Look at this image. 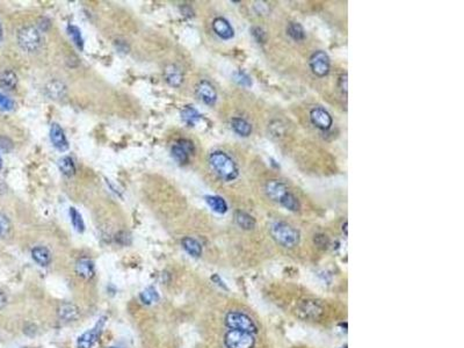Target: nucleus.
Listing matches in <instances>:
<instances>
[{"label": "nucleus", "instance_id": "36", "mask_svg": "<svg viewBox=\"0 0 464 348\" xmlns=\"http://www.w3.org/2000/svg\"><path fill=\"white\" fill-rule=\"evenodd\" d=\"M130 240H131V237L129 236V233H127V232L122 231L120 232V233L116 234V242L122 244V245H128V244H130Z\"/></svg>", "mask_w": 464, "mask_h": 348}, {"label": "nucleus", "instance_id": "7", "mask_svg": "<svg viewBox=\"0 0 464 348\" xmlns=\"http://www.w3.org/2000/svg\"><path fill=\"white\" fill-rule=\"evenodd\" d=\"M296 313L302 319L316 320L322 317L323 308L314 301H303L296 309Z\"/></svg>", "mask_w": 464, "mask_h": 348}, {"label": "nucleus", "instance_id": "19", "mask_svg": "<svg viewBox=\"0 0 464 348\" xmlns=\"http://www.w3.org/2000/svg\"><path fill=\"white\" fill-rule=\"evenodd\" d=\"M32 256L33 259L38 262L39 266L45 267L51 262V253L47 247L38 246L35 247V249H33Z\"/></svg>", "mask_w": 464, "mask_h": 348}, {"label": "nucleus", "instance_id": "8", "mask_svg": "<svg viewBox=\"0 0 464 348\" xmlns=\"http://www.w3.org/2000/svg\"><path fill=\"white\" fill-rule=\"evenodd\" d=\"M105 317L99 319L96 326L93 329H88L84 334H81L78 339V348H92L93 345L97 343V340L100 337V332L103 324H105Z\"/></svg>", "mask_w": 464, "mask_h": 348}, {"label": "nucleus", "instance_id": "34", "mask_svg": "<svg viewBox=\"0 0 464 348\" xmlns=\"http://www.w3.org/2000/svg\"><path fill=\"white\" fill-rule=\"evenodd\" d=\"M11 224L5 215L0 213V237H5L10 232Z\"/></svg>", "mask_w": 464, "mask_h": 348}, {"label": "nucleus", "instance_id": "5", "mask_svg": "<svg viewBox=\"0 0 464 348\" xmlns=\"http://www.w3.org/2000/svg\"><path fill=\"white\" fill-rule=\"evenodd\" d=\"M224 341L228 348H253L255 344L252 333L237 329H230L225 334Z\"/></svg>", "mask_w": 464, "mask_h": 348}, {"label": "nucleus", "instance_id": "32", "mask_svg": "<svg viewBox=\"0 0 464 348\" xmlns=\"http://www.w3.org/2000/svg\"><path fill=\"white\" fill-rule=\"evenodd\" d=\"M233 80L237 82L238 85H242V86L245 87H250L252 86V80L246 73H244L242 71H237L233 73Z\"/></svg>", "mask_w": 464, "mask_h": 348}, {"label": "nucleus", "instance_id": "11", "mask_svg": "<svg viewBox=\"0 0 464 348\" xmlns=\"http://www.w3.org/2000/svg\"><path fill=\"white\" fill-rule=\"evenodd\" d=\"M265 191H266L268 197L279 203L280 201L286 196V194L289 193L287 186L283 184V182L279 181V180H270L266 184Z\"/></svg>", "mask_w": 464, "mask_h": 348}, {"label": "nucleus", "instance_id": "37", "mask_svg": "<svg viewBox=\"0 0 464 348\" xmlns=\"http://www.w3.org/2000/svg\"><path fill=\"white\" fill-rule=\"evenodd\" d=\"M339 88H340L345 94L347 93V75L341 76L340 79H339Z\"/></svg>", "mask_w": 464, "mask_h": 348}, {"label": "nucleus", "instance_id": "27", "mask_svg": "<svg viewBox=\"0 0 464 348\" xmlns=\"http://www.w3.org/2000/svg\"><path fill=\"white\" fill-rule=\"evenodd\" d=\"M189 152L178 142L172 148V157L178 161L179 164H187L189 160Z\"/></svg>", "mask_w": 464, "mask_h": 348}, {"label": "nucleus", "instance_id": "15", "mask_svg": "<svg viewBox=\"0 0 464 348\" xmlns=\"http://www.w3.org/2000/svg\"><path fill=\"white\" fill-rule=\"evenodd\" d=\"M57 313L60 319L65 320V322H72V320H76L79 317V309L77 305L70 303V302H65V303H62L58 307Z\"/></svg>", "mask_w": 464, "mask_h": 348}, {"label": "nucleus", "instance_id": "30", "mask_svg": "<svg viewBox=\"0 0 464 348\" xmlns=\"http://www.w3.org/2000/svg\"><path fill=\"white\" fill-rule=\"evenodd\" d=\"M140 300H142L144 304L149 305L159 300V296H158V292L155 291L154 287H149V288H146L144 291L140 294Z\"/></svg>", "mask_w": 464, "mask_h": 348}, {"label": "nucleus", "instance_id": "23", "mask_svg": "<svg viewBox=\"0 0 464 348\" xmlns=\"http://www.w3.org/2000/svg\"><path fill=\"white\" fill-rule=\"evenodd\" d=\"M181 118L186 124L193 127L194 124L196 123L198 120H200L201 115L198 114V112L194 108V107L186 106L185 108L181 111Z\"/></svg>", "mask_w": 464, "mask_h": 348}, {"label": "nucleus", "instance_id": "17", "mask_svg": "<svg viewBox=\"0 0 464 348\" xmlns=\"http://www.w3.org/2000/svg\"><path fill=\"white\" fill-rule=\"evenodd\" d=\"M45 93L50 99L59 100L63 99L66 94V86L59 80L49 81L45 86Z\"/></svg>", "mask_w": 464, "mask_h": 348}, {"label": "nucleus", "instance_id": "22", "mask_svg": "<svg viewBox=\"0 0 464 348\" xmlns=\"http://www.w3.org/2000/svg\"><path fill=\"white\" fill-rule=\"evenodd\" d=\"M18 84L17 75L11 70L0 73V87L4 90H13Z\"/></svg>", "mask_w": 464, "mask_h": 348}, {"label": "nucleus", "instance_id": "1", "mask_svg": "<svg viewBox=\"0 0 464 348\" xmlns=\"http://www.w3.org/2000/svg\"><path fill=\"white\" fill-rule=\"evenodd\" d=\"M209 164L216 174L227 181L234 180L238 176V167L230 155L223 151H215L210 155Z\"/></svg>", "mask_w": 464, "mask_h": 348}, {"label": "nucleus", "instance_id": "9", "mask_svg": "<svg viewBox=\"0 0 464 348\" xmlns=\"http://www.w3.org/2000/svg\"><path fill=\"white\" fill-rule=\"evenodd\" d=\"M310 118L313 126H316L320 130H329L332 127V116L325 109L317 107L310 112Z\"/></svg>", "mask_w": 464, "mask_h": 348}, {"label": "nucleus", "instance_id": "16", "mask_svg": "<svg viewBox=\"0 0 464 348\" xmlns=\"http://www.w3.org/2000/svg\"><path fill=\"white\" fill-rule=\"evenodd\" d=\"M76 273L85 280H90L94 276V264L91 259L80 258L76 264Z\"/></svg>", "mask_w": 464, "mask_h": 348}, {"label": "nucleus", "instance_id": "25", "mask_svg": "<svg viewBox=\"0 0 464 348\" xmlns=\"http://www.w3.org/2000/svg\"><path fill=\"white\" fill-rule=\"evenodd\" d=\"M58 167H59L60 172L66 176H72L76 173V165L73 163L72 158L64 155L58 160Z\"/></svg>", "mask_w": 464, "mask_h": 348}, {"label": "nucleus", "instance_id": "35", "mask_svg": "<svg viewBox=\"0 0 464 348\" xmlns=\"http://www.w3.org/2000/svg\"><path fill=\"white\" fill-rule=\"evenodd\" d=\"M252 34L253 36H254L256 41L259 42V43H264V41L265 39H266V33L264 32V30H262L260 27H255V28H253L252 29Z\"/></svg>", "mask_w": 464, "mask_h": 348}, {"label": "nucleus", "instance_id": "14", "mask_svg": "<svg viewBox=\"0 0 464 348\" xmlns=\"http://www.w3.org/2000/svg\"><path fill=\"white\" fill-rule=\"evenodd\" d=\"M164 77L165 80L170 86L173 87H180V85L184 81V73H182L181 69L178 68L176 65H167L164 70Z\"/></svg>", "mask_w": 464, "mask_h": 348}, {"label": "nucleus", "instance_id": "41", "mask_svg": "<svg viewBox=\"0 0 464 348\" xmlns=\"http://www.w3.org/2000/svg\"><path fill=\"white\" fill-rule=\"evenodd\" d=\"M1 167H2V163H1V158H0V170H1Z\"/></svg>", "mask_w": 464, "mask_h": 348}, {"label": "nucleus", "instance_id": "38", "mask_svg": "<svg viewBox=\"0 0 464 348\" xmlns=\"http://www.w3.org/2000/svg\"><path fill=\"white\" fill-rule=\"evenodd\" d=\"M5 305H6V297L5 295L0 291V310H1Z\"/></svg>", "mask_w": 464, "mask_h": 348}, {"label": "nucleus", "instance_id": "33", "mask_svg": "<svg viewBox=\"0 0 464 348\" xmlns=\"http://www.w3.org/2000/svg\"><path fill=\"white\" fill-rule=\"evenodd\" d=\"M14 108V101L8 97L0 93V111L10 112Z\"/></svg>", "mask_w": 464, "mask_h": 348}, {"label": "nucleus", "instance_id": "26", "mask_svg": "<svg viewBox=\"0 0 464 348\" xmlns=\"http://www.w3.org/2000/svg\"><path fill=\"white\" fill-rule=\"evenodd\" d=\"M287 34L294 41H303L305 39L304 28L298 22H290L287 27Z\"/></svg>", "mask_w": 464, "mask_h": 348}, {"label": "nucleus", "instance_id": "4", "mask_svg": "<svg viewBox=\"0 0 464 348\" xmlns=\"http://www.w3.org/2000/svg\"><path fill=\"white\" fill-rule=\"evenodd\" d=\"M225 324L231 329L249 332V333L252 334L256 332V326L254 322H253L249 316L240 312L228 313L227 318H225Z\"/></svg>", "mask_w": 464, "mask_h": 348}, {"label": "nucleus", "instance_id": "13", "mask_svg": "<svg viewBox=\"0 0 464 348\" xmlns=\"http://www.w3.org/2000/svg\"><path fill=\"white\" fill-rule=\"evenodd\" d=\"M213 29L216 33V35L219 36L222 39H230L234 35L233 28H232L230 22L224 18H216L213 21Z\"/></svg>", "mask_w": 464, "mask_h": 348}, {"label": "nucleus", "instance_id": "39", "mask_svg": "<svg viewBox=\"0 0 464 348\" xmlns=\"http://www.w3.org/2000/svg\"><path fill=\"white\" fill-rule=\"evenodd\" d=\"M343 231H345V234L347 236V222H345V224L343 225Z\"/></svg>", "mask_w": 464, "mask_h": 348}, {"label": "nucleus", "instance_id": "28", "mask_svg": "<svg viewBox=\"0 0 464 348\" xmlns=\"http://www.w3.org/2000/svg\"><path fill=\"white\" fill-rule=\"evenodd\" d=\"M280 204H282L286 209L291 210V212H297L300 210V202H298L297 197L294 194L289 193L286 194V196L280 201Z\"/></svg>", "mask_w": 464, "mask_h": 348}, {"label": "nucleus", "instance_id": "10", "mask_svg": "<svg viewBox=\"0 0 464 348\" xmlns=\"http://www.w3.org/2000/svg\"><path fill=\"white\" fill-rule=\"evenodd\" d=\"M196 94L202 101L208 106H213L217 100V92L209 81L202 80L197 84Z\"/></svg>", "mask_w": 464, "mask_h": 348}, {"label": "nucleus", "instance_id": "21", "mask_svg": "<svg viewBox=\"0 0 464 348\" xmlns=\"http://www.w3.org/2000/svg\"><path fill=\"white\" fill-rule=\"evenodd\" d=\"M206 202L212 208L213 212L217 213H225L228 212V204L225 202L224 198L215 196V195H208L204 197Z\"/></svg>", "mask_w": 464, "mask_h": 348}, {"label": "nucleus", "instance_id": "42", "mask_svg": "<svg viewBox=\"0 0 464 348\" xmlns=\"http://www.w3.org/2000/svg\"><path fill=\"white\" fill-rule=\"evenodd\" d=\"M23 348H30V347H23Z\"/></svg>", "mask_w": 464, "mask_h": 348}, {"label": "nucleus", "instance_id": "3", "mask_svg": "<svg viewBox=\"0 0 464 348\" xmlns=\"http://www.w3.org/2000/svg\"><path fill=\"white\" fill-rule=\"evenodd\" d=\"M19 45L27 53H34L39 50L42 44V36L38 28L34 26L24 27L18 34Z\"/></svg>", "mask_w": 464, "mask_h": 348}, {"label": "nucleus", "instance_id": "24", "mask_svg": "<svg viewBox=\"0 0 464 348\" xmlns=\"http://www.w3.org/2000/svg\"><path fill=\"white\" fill-rule=\"evenodd\" d=\"M236 222L244 230H253L255 228V219L244 212L236 213Z\"/></svg>", "mask_w": 464, "mask_h": 348}, {"label": "nucleus", "instance_id": "2", "mask_svg": "<svg viewBox=\"0 0 464 348\" xmlns=\"http://www.w3.org/2000/svg\"><path fill=\"white\" fill-rule=\"evenodd\" d=\"M271 234L277 244L285 247H294L300 240L298 231L283 222L273 223L271 225Z\"/></svg>", "mask_w": 464, "mask_h": 348}, {"label": "nucleus", "instance_id": "6", "mask_svg": "<svg viewBox=\"0 0 464 348\" xmlns=\"http://www.w3.org/2000/svg\"><path fill=\"white\" fill-rule=\"evenodd\" d=\"M310 68L318 77H325L329 72V57L324 51H316L310 57Z\"/></svg>", "mask_w": 464, "mask_h": 348}, {"label": "nucleus", "instance_id": "18", "mask_svg": "<svg viewBox=\"0 0 464 348\" xmlns=\"http://www.w3.org/2000/svg\"><path fill=\"white\" fill-rule=\"evenodd\" d=\"M231 127L236 134L242 137H247L251 135L252 126L246 120L240 117H233L231 120Z\"/></svg>", "mask_w": 464, "mask_h": 348}, {"label": "nucleus", "instance_id": "40", "mask_svg": "<svg viewBox=\"0 0 464 348\" xmlns=\"http://www.w3.org/2000/svg\"><path fill=\"white\" fill-rule=\"evenodd\" d=\"M2 38V28H1V24H0V39H1Z\"/></svg>", "mask_w": 464, "mask_h": 348}, {"label": "nucleus", "instance_id": "12", "mask_svg": "<svg viewBox=\"0 0 464 348\" xmlns=\"http://www.w3.org/2000/svg\"><path fill=\"white\" fill-rule=\"evenodd\" d=\"M50 139L51 143L57 150L59 151H66L69 149V143L66 139L65 134L62 127L57 123H53L50 128Z\"/></svg>", "mask_w": 464, "mask_h": 348}, {"label": "nucleus", "instance_id": "43", "mask_svg": "<svg viewBox=\"0 0 464 348\" xmlns=\"http://www.w3.org/2000/svg\"><path fill=\"white\" fill-rule=\"evenodd\" d=\"M111 348H117V347H111Z\"/></svg>", "mask_w": 464, "mask_h": 348}, {"label": "nucleus", "instance_id": "31", "mask_svg": "<svg viewBox=\"0 0 464 348\" xmlns=\"http://www.w3.org/2000/svg\"><path fill=\"white\" fill-rule=\"evenodd\" d=\"M68 33L70 38L72 39V41L75 42V44L77 45L80 50H82V49H84V41H82L80 29H79L77 26H73V24H71V26L68 27Z\"/></svg>", "mask_w": 464, "mask_h": 348}, {"label": "nucleus", "instance_id": "20", "mask_svg": "<svg viewBox=\"0 0 464 348\" xmlns=\"http://www.w3.org/2000/svg\"><path fill=\"white\" fill-rule=\"evenodd\" d=\"M181 245L189 255L198 258V256L202 254V246H201V244L198 243L196 239H194V238L185 237L184 239L181 240Z\"/></svg>", "mask_w": 464, "mask_h": 348}, {"label": "nucleus", "instance_id": "29", "mask_svg": "<svg viewBox=\"0 0 464 348\" xmlns=\"http://www.w3.org/2000/svg\"><path fill=\"white\" fill-rule=\"evenodd\" d=\"M69 213H70V218H71V223H72L73 228L76 229V231L80 232V233H81V232H84L85 224H84V221H82L81 215L78 213V210L76 208H73V207H71Z\"/></svg>", "mask_w": 464, "mask_h": 348}]
</instances>
